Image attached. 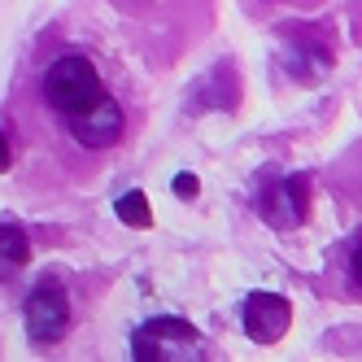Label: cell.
Here are the masks:
<instances>
[{
	"label": "cell",
	"instance_id": "1",
	"mask_svg": "<svg viewBox=\"0 0 362 362\" xmlns=\"http://www.w3.org/2000/svg\"><path fill=\"white\" fill-rule=\"evenodd\" d=\"M40 92H44V105L48 110H57L62 118H70V114H83L88 105H96V100L105 96V83H100V70H96L92 57L62 53L53 66L44 70Z\"/></svg>",
	"mask_w": 362,
	"mask_h": 362
},
{
	"label": "cell",
	"instance_id": "6",
	"mask_svg": "<svg viewBox=\"0 0 362 362\" xmlns=\"http://www.w3.org/2000/svg\"><path fill=\"white\" fill-rule=\"evenodd\" d=\"M262 214L271 227L288 231V227H301L305 214H310V179L305 175H288L262 197Z\"/></svg>",
	"mask_w": 362,
	"mask_h": 362
},
{
	"label": "cell",
	"instance_id": "7",
	"mask_svg": "<svg viewBox=\"0 0 362 362\" xmlns=\"http://www.w3.org/2000/svg\"><path fill=\"white\" fill-rule=\"evenodd\" d=\"M27 262H31V236L18 223L0 218V279L22 275V271H27Z\"/></svg>",
	"mask_w": 362,
	"mask_h": 362
},
{
	"label": "cell",
	"instance_id": "11",
	"mask_svg": "<svg viewBox=\"0 0 362 362\" xmlns=\"http://www.w3.org/2000/svg\"><path fill=\"white\" fill-rule=\"evenodd\" d=\"M9 162H13V148H9V136L0 132V175L9 170Z\"/></svg>",
	"mask_w": 362,
	"mask_h": 362
},
{
	"label": "cell",
	"instance_id": "5",
	"mask_svg": "<svg viewBox=\"0 0 362 362\" xmlns=\"http://www.w3.org/2000/svg\"><path fill=\"white\" fill-rule=\"evenodd\" d=\"M240 323H245L249 341L275 345V341H284V332L293 327V305H288V297H279V293H249Z\"/></svg>",
	"mask_w": 362,
	"mask_h": 362
},
{
	"label": "cell",
	"instance_id": "4",
	"mask_svg": "<svg viewBox=\"0 0 362 362\" xmlns=\"http://www.w3.org/2000/svg\"><path fill=\"white\" fill-rule=\"evenodd\" d=\"M22 323L35 345H57L70 332V297L62 284H40L22 305Z\"/></svg>",
	"mask_w": 362,
	"mask_h": 362
},
{
	"label": "cell",
	"instance_id": "8",
	"mask_svg": "<svg viewBox=\"0 0 362 362\" xmlns=\"http://www.w3.org/2000/svg\"><path fill=\"white\" fill-rule=\"evenodd\" d=\"M118 223H127V227H153V205H148V197L140 192V188H132L127 197H118Z\"/></svg>",
	"mask_w": 362,
	"mask_h": 362
},
{
	"label": "cell",
	"instance_id": "2",
	"mask_svg": "<svg viewBox=\"0 0 362 362\" xmlns=\"http://www.w3.org/2000/svg\"><path fill=\"white\" fill-rule=\"evenodd\" d=\"M132 354L136 362H188L201 358V332L184 319H148L132 336Z\"/></svg>",
	"mask_w": 362,
	"mask_h": 362
},
{
	"label": "cell",
	"instance_id": "10",
	"mask_svg": "<svg viewBox=\"0 0 362 362\" xmlns=\"http://www.w3.org/2000/svg\"><path fill=\"white\" fill-rule=\"evenodd\" d=\"M349 279H354V288L362 293V245H354V253H349Z\"/></svg>",
	"mask_w": 362,
	"mask_h": 362
},
{
	"label": "cell",
	"instance_id": "9",
	"mask_svg": "<svg viewBox=\"0 0 362 362\" xmlns=\"http://www.w3.org/2000/svg\"><path fill=\"white\" fill-rule=\"evenodd\" d=\"M170 188H175V197H184V201H192V197L201 192V179L184 170V175H175V179H170Z\"/></svg>",
	"mask_w": 362,
	"mask_h": 362
},
{
	"label": "cell",
	"instance_id": "3",
	"mask_svg": "<svg viewBox=\"0 0 362 362\" xmlns=\"http://www.w3.org/2000/svg\"><path fill=\"white\" fill-rule=\"evenodd\" d=\"M66 127H70V140L79 144V148H88V153H105V148H114V144L122 140L127 114H122V105H118V96L105 92V96H100L96 105H88L83 114H70Z\"/></svg>",
	"mask_w": 362,
	"mask_h": 362
}]
</instances>
